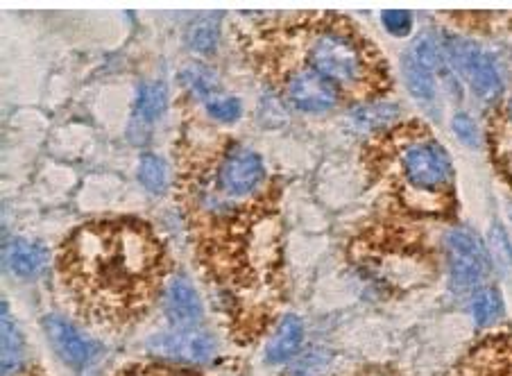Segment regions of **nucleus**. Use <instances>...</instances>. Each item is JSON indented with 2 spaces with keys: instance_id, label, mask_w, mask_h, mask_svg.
Returning <instances> with one entry per match:
<instances>
[{
  "instance_id": "6e6552de",
  "label": "nucleus",
  "mask_w": 512,
  "mask_h": 376,
  "mask_svg": "<svg viewBox=\"0 0 512 376\" xmlns=\"http://www.w3.org/2000/svg\"><path fill=\"white\" fill-rule=\"evenodd\" d=\"M152 354L175 365H204L216 354V343L209 333L200 331H173L150 340Z\"/></svg>"
},
{
  "instance_id": "a878e982",
  "label": "nucleus",
  "mask_w": 512,
  "mask_h": 376,
  "mask_svg": "<svg viewBox=\"0 0 512 376\" xmlns=\"http://www.w3.org/2000/svg\"><path fill=\"white\" fill-rule=\"evenodd\" d=\"M499 116L503 118V121H506V123H510V125H512V96L508 98L506 105H503V109L499 111Z\"/></svg>"
},
{
  "instance_id": "ddd939ff",
  "label": "nucleus",
  "mask_w": 512,
  "mask_h": 376,
  "mask_svg": "<svg viewBox=\"0 0 512 376\" xmlns=\"http://www.w3.org/2000/svg\"><path fill=\"white\" fill-rule=\"evenodd\" d=\"M23 336L10 313V306L3 304V376L19 374L25 367Z\"/></svg>"
},
{
  "instance_id": "aec40b11",
  "label": "nucleus",
  "mask_w": 512,
  "mask_h": 376,
  "mask_svg": "<svg viewBox=\"0 0 512 376\" xmlns=\"http://www.w3.org/2000/svg\"><path fill=\"white\" fill-rule=\"evenodd\" d=\"M204 111H207L213 121L227 125V123L238 121V116H241V111H243V105L238 98L227 96V93L220 91L218 96H213L211 100L204 102Z\"/></svg>"
},
{
  "instance_id": "1a4fd4ad",
  "label": "nucleus",
  "mask_w": 512,
  "mask_h": 376,
  "mask_svg": "<svg viewBox=\"0 0 512 376\" xmlns=\"http://www.w3.org/2000/svg\"><path fill=\"white\" fill-rule=\"evenodd\" d=\"M166 318L177 331H193L202 322V299L198 290L184 275H173L161 297Z\"/></svg>"
},
{
  "instance_id": "39448f33",
  "label": "nucleus",
  "mask_w": 512,
  "mask_h": 376,
  "mask_svg": "<svg viewBox=\"0 0 512 376\" xmlns=\"http://www.w3.org/2000/svg\"><path fill=\"white\" fill-rule=\"evenodd\" d=\"M445 55L447 62L454 66V71L472 87V91L481 100H497L501 96V75L490 55L481 46H476L474 41L467 39L447 37Z\"/></svg>"
},
{
  "instance_id": "0eeeda50",
  "label": "nucleus",
  "mask_w": 512,
  "mask_h": 376,
  "mask_svg": "<svg viewBox=\"0 0 512 376\" xmlns=\"http://www.w3.org/2000/svg\"><path fill=\"white\" fill-rule=\"evenodd\" d=\"M445 46H440L431 34H422L411 50L404 55V78L413 96L422 102H431L435 98V78L433 71L445 62Z\"/></svg>"
},
{
  "instance_id": "2eb2a0df",
  "label": "nucleus",
  "mask_w": 512,
  "mask_h": 376,
  "mask_svg": "<svg viewBox=\"0 0 512 376\" xmlns=\"http://www.w3.org/2000/svg\"><path fill=\"white\" fill-rule=\"evenodd\" d=\"M399 116V107L390 105V102H368V105H361L354 109L352 121L358 127V130H368V132H381L388 130V127L397 121Z\"/></svg>"
},
{
  "instance_id": "f3484780",
  "label": "nucleus",
  "mask_w": 512,
  "mask_h": 376,
  "mask_svg": "<svg viewBox=\"0 0 512 376\" xmlns=\"http://www.w3.org/2000/svg\"><path fill=\"white\" fill-rule=\"evenodd\" d=\"M182 82L186 84V89H189L193 96H198L202 100V105L220 93L216 75H213L209 68H204V66L186 68V71L182 73Z\"/></svg>"
},
{
  "instance_id": "b1692460",
  "label": "nucleus",
  "mask_w": 512,
  "mask_h": 376,
  "mask_svg": "<svg viewBox=\"0 0 512 376\" xmlns=\"http://www.w3.org/2000/svg\"><path fill=\"white\" fill-rule=\"evenodd\" d=\"M118 376H195L189 370H182L179 365H139L132 367V370H125Z\"/></svg>"
},
{
  "instance_id": "a211bd4d",
  "label": "nucleus",
  "mask_w": 512,
  "mask_h": 376,
  "mask_svg": "<svg viewBox=\"0 0 512 376\" xmlns=\"http://www.w3.org/2000/svg\"><path fill=\"white\" fill-rule=\"evenodd\" d=\"M501 311H503V304L497 290L483 288L476 293L472 302V315L479 327H490V324L497 322L501 318Z\"/></svg>"
},
{
  "instance_id": "f8f14e48",
  "label": "nucleus",
  "mask_w": 512,
  "mask_h": 376,
  "mask_svg": "<svg viewBox=\"0 0 512 376\" xmlns=\"http://www.w3.org/2000/svg\"><path fill=\"white\" fill-rule=\"evenodd\" d=\"M5 266L10 268L16 277L34 279L46 266V254L37 243L19 238V241L5 245Z\"/></svg>"
},
{
  "instance_id": "9b49d317",
  "label": "nucleus",
  "mask_w": 512,
  "mask_h": 376,
  "mask_svg": "<svg viewBox=\"0 0 512 376\" xmlns=\"http://www.w3.org/2000/svg\"><path fill=\"white\" fill-rule=\"evenodd\" d=\"M304 343V324L297 315H286L281 318L275 333L268 340L266 347V358L268 363H286L288 358H293L297 354V349Z\"/></svg>"
},
{
  "instance_id": "dca6fc26",
  "label": "nucleus",
  "mask_w": 512,
  "mask_h": 376,
  "mask_svg": "<svg viewBox=\"0 0 512 376\" xmlns=\"http://www.w3.org/2000/svg\"><path fill=\"white\" fill-rule=\"evenodd\" d=\"M490 145L497 166L512 182V125L497 114L490 123Z\"/></svg>"
},
{
  "instance_id": "4be33fe9",
  "label": "nucleus",
  "mask_w": 512,
  "mask_h": 376,
  "mask_svg": "<svg viewBox=\"0 0 512 376\" xmlns=\"http://www.w3.org/2000/svg\"><path fill=\"white\" fill-rule=\"evenodd\" d=\"M490 245H492V254L494 259L501 268H508L512 266V247L508 243V236L503 232L501 225H494L492 232H490Z\"/></svg>"
},
{
  "instance_id": "6ab92c4d",
  "label": "nucleus",
  "mask_w": 512,
  "mask_h": 376,
  "mask_svg": "<svg viewBox=\"0 0 512 376\" xmlns=\"http://www.w3.org/2000/svg\"><path fill=\"white\" fill-rule=\"evenodd\" d=\"M139 182L150 193H164L168 186V168L157 155H143L139 161Z\"/></svg>"
},
{
  "instance_id": "9d476101",
  "label": "nucleus",
  "mask_w": 512,
  "mask_h": 376,
  "mask_svg": "<svg viewBox=\"0 0 512 376\" xmlns=\"http://www.w3.org/2000/svg\"><path fill=\"white\" fill-rule=\"evenodd\" d=\"M44 329L50 345L71 367H84L93 356V343L62 315H46Z\"/></svg>"
},
{
  "instance_id": "20e7f679",
  "label": "nucleus",
  "mask_w": 512,
  "mask_h": 376,
  "mask_svg": "<svg viewBox=\"0 0 512 376\" xmlns=\"http://www.w3.org/2000/svg\"><path fill=\"white\" fill-rule=\"evenodd\" d=\"M370 161L406 209L420 216H445L454 209V164L429 127H392L374 141Z\"/></svg>"
},
{
  "instance_id": "5701e85b",
  "label": "nucleus",
  "mask_w": 512,
  "mask_h": 376,
  "mask_svg": "<svg viewBox=\"0 0 512 376\" xmlns=\"http://www.w3.org/2000/svg\"><path fill=\"white\" fill-rule=\"evenodd\" d=\"M218 44V30L213 23H200L195 25V30L191 34V46L200 53H211Z\"/></svg>"
},
{
  "instance_id": "423d86ee",
  "label": "nucleus",
  "mask_w": 512,
  "mask_h": 376,
  "mask_svg": "<svg viewBox=\"0 0 512 376\" xmlns=\"http://www.w3.org/2000/svg\"><path fill=\"white\" fill-rule=\"evenodd\" d=\"M451 279L460 288H476L488 275V252L469 229H451L445 238Z\"/></svg>"
},
{
  "instance_id": "7ed1b4c3",
  "label": "nucleus",
  "mask_w": 512,
  "mask_h": 376,
  "mask_svg": "<svg viewBox=\"0 0 512 376\" xmlns=\"http://www.w3.org/2000/svg\"><path fill=\"white\" fill-rule=\"evenodd\" d=\"M297 62L334 82L345 98L379 102L390 87L388 66L352 21L334 12H300L263 21L254 30Z\"/></svg>"
},
{
  "instance_id": "393cba45",
  "label": "nucleus",
  "mask_w": 512,
  "mask_h": 376,
  "mask_svg": "<svg viewBox=\"0 0 512 376\" xmlns=\"http://www.w3.org/2000/svg\"><path fill=\"white\" fill-rule=\"evenodd\" d=\"M454 132L460 141L469 145V148H476V145H479V130H476V123L467 114L454 116Z\"/></svg>"
},
{
  "instance_id": "412c9836",
  "label": "nucleus",
  "mask_w": 512,
  "mask_h": 376,
  "mask_svg": "<svg viewBox=\"0 0 512 376\" xmlns=\"http://www.w3.org/2000/svg\"><path fill=\"white\" fill-rule=\"evenodd\" d=\"M381 19L383 25H386V30L390 34H395V37H406L413 28V14L404 10H388L381 14Z\"/></svg>"
},
{
  "instance_id": "4468645a",
  "label": "nucleus",
  "mask_w": 512,
  "mask_h": 376,
  "mask_svg": "<svg viewBox=\"0 0 512 376\" xmlns=\"http://www.w3.org/2000/svg\"><path fill=\"white\" fill-rule=\"evenodd\" d=\"M168 107V93L161 82H143L136 93L134 111L145 123H155Z\"/></svg>"
},
{
  "instance_id": "f257e3e1",
  "label": "nucleus",
  "mask_w": 512,
  "mask_h": 376,
  "mask_svg": "<svg viewBox=\"0 0 512 376\" xmlns=\"http://www.w3.org/2000/svg\"><path fill=\"white\" fill-rule=\"evenodd\" d=\"M177 200L204 277L229 302L275 290L281 272L277 184L250 200L229 198L213 182L198 141L184 132L177 143Z\"/></svg>"
},
{
  "instance_id": "f03ea898",
  "label": "nucleus",
  "mask_w": 512,
  "mask_h": 376,
  "mask_svg": "<svg viewBox=\"0 0 512 376\" xmlns=\"http://www.w3.org/2000/svg\"><path fill=\"white\" fill-rule=\"evenodd\" d=\"M57 281L75 313L100 327H127L155 306L168 286L170 259L141 218L82 222L55 254Z\"/></svg>"
}]
</instances>
